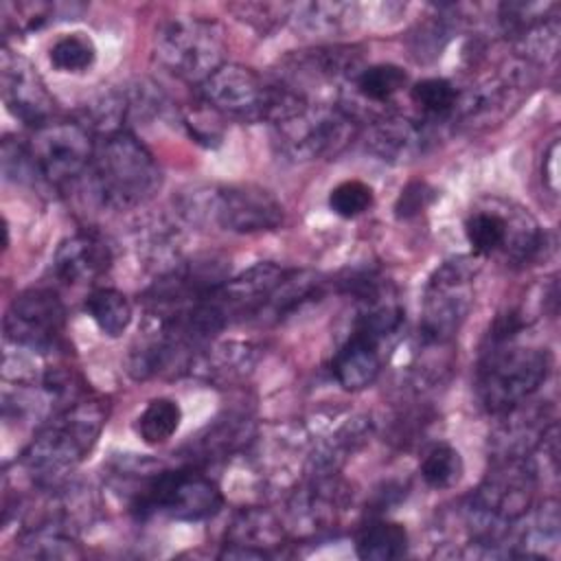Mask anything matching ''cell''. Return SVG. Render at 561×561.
<instances>
[{"label":"cell","instance_id":"f1b7e54d","mask_svg":"<svg viewBox=\"0 0 561 561\" xmlns=\"http://www.w3.org/2000/svg\"><path fill=\"white\" fill-rule=\"evenodd\" d=\"M64 11V4L57 2H4L2 22L4 28H15L18 33H31L53 22L55 15Z\"/></svg>","mask_w":561,"mask_h":561},{"label":"cell","instance_id":"836d02e7","mask_svg":"<svg viewBox=\"0 0 561 561\" xmlns=\"http://www.w3.org/2000/svg\"><path fill=\"white\" fill-rule=\"evenodd\" d=\"M557 156H559V142L554 140L543 158V180L552 193L559 191V175H557Z\"/></svg>","mask_w":561,"mask_h":561},{"label":"cell","instance_id":"7402d4cb","mask_svg":"<svg viewBox=\"0 0 561 561\" xmlns=\"http://www.w3.org/2000/svg\"><path fill=\"white\" fill-rule=\"evenodd\" d=\"M85 311L107 337L123 335L131 322V302L125 294L112 287L92 289L85 298Z\"/></svg>","mask_w":561,"mask_h":561},{"label":"cell","instance_id":"d6a6232c","mask_svg":"<svg viewBox=\"0 0 561 561\" xmlns=\"http://www.w3.org/2000/svg\"><path fill=\"white\" fill-rule=\"evenodd\" d=\"M289 7L291 4H243L237 9H241L239 18L243 22H250L265 31L270 24H278L289 18Z\"/></svg>","mask_w":561,"mask_h":561},{"label":"cell","instance_id":"4fadbf2b","mask_svg":"<svg viewBox=\"0 0 561 561\" xmlns=\"http://www.w3.org/2000/svg\"><path fill=\"white\" fill-rule=\"evenodd\" d=\"M0 68L2 99L7 110L20 123L33 129L46 125L50 121L55 103L31 61L9 48H2Z\"/></svg>","mask_w":561,"mask_h":561},{"label":"cell","instance_id":"8fae6325","mask_svg":"<svg viewBox=\"0 0 561 561\" xmlns=\"http://www.w3.org/2000/svg\"><path fill=\"white\" fill-rule=\"evenodd\" d=\"M199 88L215 112L239 121H270L280 96V83H265L241 64H224Z\"/></svg>","mask_w":561,"mask_h":561},{"label":"cell","instance_id":"1f68e13d","mask_svg":"<svg viewBox=\"0 0 561 561\" xmlns=\"http://www.w3.org/2000/svg\"><path fill=\"white\" fill-rule=\"evenodd\" d=\"M434 199V188L425 182H410L397 197L394 213L399 219H410L421 215Z\"/></svg>","mask_w":561,"mask_h":561},{"label":"cell","instance_id":"f546056e","mask_svg":"<svg viewBox=\"0 0 561 561\" xmlns=\"http://www.w3.org/2000/svg\"><path fill=\"white\" fill-rule=\"evenodd\" d=\"M375 204L373 188L362 180H346L331 188L329 208L342 219H355Z\"/></svg>","mask_w":561,"mask_h":561},{"label":"cell","instance_id":"d6986e66","mask_svg":"<svg viewBox=\"0 0 561 561\" xmlns=\"http://www.w3.org/2000/svg\"><path fill=\"white\" fill-rule=\"evenodd\" d=\"M359 18L353 2H298L289 7V22L307 35H333Z\"/></svg>","mask_w":561,"mask_h":561},{"label":"cell","instance_id":"603a6c76","mask_svg":"<svg viewBox=\"0 0 561 561\" xmlns=\"http://www.w3.org/2000/svg\"><path fill=\"white\" fill-rule=\"evenodd\" d=\"M355 552L364 561H392L408 552V530L397 522H375L362 530Z\"/></svg>","mask_w":561,"mask_h":561},{"label":"cell","instance_id":"5bb4252c","mask_svg":"<svg viewBox=\"0 0 561 561\" xmlns=\"http://www.w3.org/2000/svg\"><path fill=\"white\" fill-rule=\"evenodd\" d=\"M285 272L287 270L274 263H256L215 289L213 300L228 322L248 316H261L265 302L283 280Z\"/></svg>","mask_w":561,"mask_h":561},{"label":"cell","instance_id":"ba28073f","mask_svg":"<svg viewBox=\"0 0 561 561\" xmlns=\"http://www.w3.org/2000/svg\"><path fill=\"white\" fill-rule=\"evenodd\" d=\"M478 265L473 256H456L440 263L425 287L421 342L449 344L465 322L473 302V278Z\"/></svg>","mask_w":561,"mask_h":561},{"label":"cell","instance_id":"83f0119b","mask_svg":"<svg viewBox=\"0 0 561 561\" xmlns=\"http://www.w3.org/2000/svg\"><path fill=\"white\" fill-rule=\"evenodd\" d=\"M421 478L432 489H449L462 478V458L447 443H436L421 460Z\"/></svg>","mask_w":561,"mask_h":561},{"label":"cell","instance_id":"4dcf8cb0","mask_svg":"<svg viewBox=\"0 0 561 561\" xmlns=\"http://www.w3.org/2000/svg\"><path fill=\"white\" fill-rule=\"evenodd\" d=\"M2 173L7 180L13 182H33L35 178H39L31 160L28 147L22 142H13L11 138H4L2 142Z\"/></svg>","mask_w":561,"mask_h":561},{"label":"cell","instance_id":"7a4b0ae2","mask_svg":"<svg viewBox=\"0 0 561 561\" xmlns=\"http://www.w3.org/2000/svg\"><path fill=\"white\" fill-rule=\"evenodd\" d=\"M270 125L276 151L291 162L335 156L357 131V121L342 105L309 101L287 85Z\"/></svg>","mask_w":561,"mask_h":561},{"label":"cell","instance_id":"3957f363","mask_svg":"<svg viewBox=\"0 0 561 561\" xmlns=\"http://www.w3.org/2000/svg\"><path fill=\"white\" fill-rule=\"evenodd\" d=\"M90 173L99 202L112 210L142 206L162 182L156 158L131 131L103 136L94 147Z\"/></svg>","mask_w":561,"mask_h":561},{"label":"cell","instance_id":"484cf974","mask_svg":"<svg viewBox=\"0 0 561 561\" xmlns=\"http://www.w3.org/2000/svg\"><path fill=\"white\" fill-rule=\"evenodd\" d=\"M458 94V88L443 77L421 79L410 90V99L414 101V105L432 121L451 118L456 114Z\"/></svg>","mask_w":561,"mask_h":561},{"label":"cell","instance_id":"e575fe53","mask_svg":"<svg viewBox=\"0 0 561 561\" xmlns=\"http://www.w3.org/2000/svg\"><path fill=\"white\" fill-rule=\"evenodd\" d=\"M219 559H252V561H263L267 559L265 552L254 550V548H245V546H237V543H226L224 550L219 552Z\"/></svg>","mask_w":561,"mask_h":561},{"label":"cell","instance_id":"4316f807","mask_svg":"<svg viewBox=\"0 0 561 561\" xmlns=\"http://www.w3.org/2000/svg\"><path fill=\"white\" fill-rule=\"evenodd\" d=\"M96 59V46L85 33H66L48 48V61L55 70L68 75H81L92 68Z\"/></svg>","mask_w":561,"mask_h":561},{"label":"cell","instance_id":"5b68a950","mask_svg":"<svg viewBox=\"0 0 561 561\" xmlns=\"http://www.w3.org/2000/svg\"><path fill=\"white\" fill-rule=\"evenodd\" d=\"M550 373L546 348L519 346L515 340L491 342L478 366V399L491 414H504L528 401Z\"/></svg>","mask_w":561,"mask_h":561},{"label":"cell","instance_id":"277c9868","mask_svg":"<svg viewBox=\"0 0 561 561\" xmlns=\"http://www.w3.org/2000/svg\"><path fill=\"white\" fill-rule=\"evenodd\" d=\"M180 215L195 226H217L237 234L270 232L283 224L280 202L256 184H204L182 191Z\"/></svg>","mask_w":561,"mask_h":561},{"label":"cell","instance_id":"d4e9b609","mask_svg":"<svg viewBox=\"0 0 561 561\" xmlns=\"http://www.w3.org/2000/svg\"><path fill=\"white\" fill-rule=\"evenodd\" d=\"M182 423V408L178 401L158 397L147 403V408L140 412L136 432L147 445H162L167 443Z\"/></svg>","mask_w":561,"mask_h":561},{"label":"cell","instance_id":"cb8c5ba5","mask_svg":"<svg viewBox=\"0 0 561 561\" xmlns=\"http://www.w3.org/2000/svg\"><path fill=\"white\" fill-rule=\"evenodd\" d=\"M408 85V72L397 64L364 66L348 90H353L366 103H388L397 92Z\"/></svg>","mask_w":561,"mask_h":561},{"label":"cell","instance_id":"ac0fdd59","mask_svg":"<svg viewBox=\"0 0 561 561\" xmlns=\"http://www.w3.org/2000/svg\"><path fill=\"white\" fill-rule=\"evenodd\" d=\"M381 344L373 337L353 331L346 344L333 359V375L344 390L368 388L381 370Z\"/></svg>","mask_w":561,"mask_h":561},{"label":"cell","instance_id":"44dd1931","mask_svg":"<svg viewBox=\"0 0 561 561\" xmlns=\"http://www.w3.org/2000/svg\"><path fill=\"white\" fill-rule=\"evenodd\" d=\"M20 554L31 559H75L81 557V550L70 535V526L64 522H50L22 535Z\"/></svg>","mask_w":561,"mask_h":561},{"label":"cell","instance_id":"9a60e30c","mask_svg":"<svg viewBox=\"0 0 561 561\" xmlns=\"http://www.w3.org/2000/svg\"><path fill=\"white\" fill-rule=\"evenodd\" d=\"M344 504V489L333 476H311V480L289 497V524L298 533L309 535L327 530L337 522Z\"/></svg>","mask_w":561,"mask_h":561},{"label":"cell","instance_id":"ffe728a7","mask_svg":"<svg viewBox=\"0 0 561 561\" xmlns=\"http://www.w3.org/2000/svg\"><path fill=\"white\" fill-rule=\"evenodd\" d=\"M283 537V524L274 513L265 508H245L234 517L226 543L254 548L270 557V550L280 546Z\"/></svg>","mask_w":561,"mask_h":561},{"label":"cell","instance_id":"6da1fadb","mask_svg":"<svg viewBox=\"0 0 561 561\" xmlns=\"http://www.w3.org/2000/svg\"><path fill=\"white\" fill-rule=\"evenodd\" d=\"M107 410L101 399L81 397L44 421L22 454L26 471L46 486L59 484L94 447Z\"/></svg>","mask_w":561,"mask_h":561},{"label":"cell","instance_id":"30bf717a","mask_svg":"<svg viewBox=\"0 0 561 561\" xmlns=\"http://www.w3.org/2000/svg\"><path fill=\"white\" fill-rule=\"evenodd\" d=\"M465 234L476 256L504 252L513 263L530 261L541 248V230L524 208H476L465 221Z\"/></svg>","mask_w":561,"mask_h":561},{"label":"cell","instance_id":"52a82bcc","mask_svg":"<svg viewBox=\"0 0 561 561\" xmlns=\"http://www.w3.org/2000/svg\"><path fill=\"white\" fill-rule=\"evenodd\" d=\"M221 504L224 495L208 476L193 469H175L153 473L136 491L131 511L138 519L164 513L178 522H202L217 515Z\"/></svg>","mask_w":561,"mask_h":561},{"label":"cell","instance_id":"9c48e42d","mask_svg":"<svg viewBox=\"0 0 561 561\" xmlns=\"http://www.w3.org/2000/svg\"><path fill=\"white\" fill-rule=\"evenodd\" d=\"M26 147L44 182L68 186L90 169L96 145L83 123L48 121L33 131Z\"/></svg>","mask_w":561,"mask_h":561},{"label":"cell","instance_id":"2e32d148","mask_svg":"<svg viewBox=\"0 0 561 561\" xmlns=\"http://www.w3.org/2000/svg\"><path fill=\"white\" fill-rule=\"evenodd\" d=\"M366 131V149L386 162H412L430 147V129L425 123L399 114H381L370 121Z\"/></svg>","mask_w":561,"mask_h":561},{"label":"cell","instance_id":"8992f818","mask_svg":"<svg viewBox=\"0 0 561 561\" xmlns=\"http://www.w3.org/2000/svg\"><path fill=\"white\" fill-rule=\"evenodd\" d=\"M153 50L162 68L199 85L226 64V42L219 24L191 15L167 20L156 33Z\"/></svg>","mask_w":561,"mask_h":561},{"label":"cell","instance_id":"7c38bea8","mask_svg":"<svg viewBox=\"0 0 561 561\" xmlns=\"http://www.w3.org/2000/svg\"><path fill=\"white\" fill-rule=\"evenodd\" d=\"M64 322L66 311L55 291L42 287L26 289L7 309L4 337L20 348L46 353L57 346Z\"/></svg>","mask_w":561,"mask_h":561},{"label":"cell","instance_id":"e0dca14e","mask_svg":"<svg viewBox=\"0 0 561 561\" xmlns=\"http://www.w3.org/2000/svg\"><path fill=\"white\" fill-rule=\"evenodd\" d=\"M112 267L110 245L94 232H77L64 239L53 256L55 274L68 283H92Z\"/></svg>","mask_w":561,"mask_h":561}]
</instances>
